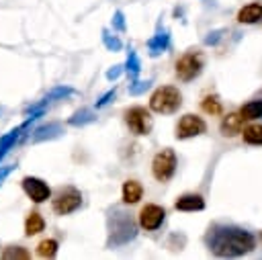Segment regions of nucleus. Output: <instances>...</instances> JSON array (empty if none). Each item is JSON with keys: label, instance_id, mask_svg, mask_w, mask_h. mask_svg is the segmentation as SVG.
<instances>
[{"label": "nucleus", "instance_id": "nucleus-1", "mask_svg": "<svg viewBox=\"0 0 262 260\" xmlns=\"http://www.w3.org/2000/svg\"><path fill=\"white\" fill-rule=\"evenodd\" d=\"M205 240L209 252L219 258L244 256L256 248V237L235 225H213Z\"/></svg>", "mask_w": 262, "mask_h": 260}, {"label": "nucleus", "instance_id": "nucleus-2", "mask_svg": "<svg viewBox=\"0 0 262 260\" xmlns=\"http://www.w3.org/2000/svg\"><path fill=\"white\" fill-rule=\"evenodd\" d=\"M82 190L74 184H63V186H57L49 199V207L53 211V215L57 217H66V215H72L76 213L80 207H82Z\"/></svg>", "mask_w": 262, "mask_h": 260}, {"label": "nucleus", "instance_id": "nucleus-3", "mask_svg": "<svg viewBox=\"0 0 262 260\" xmlns=\"http://www.w3.org/2000/svg\"><path fill=\"white\" fill-rule=\"evenodd\" d=\"M147 106H149L151 113H158V115H172V113H176V111L182 106V92H180L176 86H172V84L158 86V88L151 92Z\"/></svg>", "mask_w": 262, "mask_h": 260}, {"label": "nucleus", "instance_id": "nucleus-4", "mask_svg": "<svg viewBox=\"0 0 262 260\" xmlns=\"http://www.w3.org/2000/svg\"><path fill=\"white\" fill-rule=\"evenodd\" d=\"M205 68V55L201 49H186L174 63V74L180 82H192Z\"/></svg>", "mask_w": 262, "mask_h": 260}, {"label": "nucleus", "instance_id": "nucleus-5", "mask_svg": "<svg viewBox=\"0 0 262 260\" xmlns=\"http://www.w3.org/2000/svg\"><path fill=\"white\" fill-rule=\"evenodd\" d=\"M123 121L127 125V129L137 135V137H143V135H149L151 129H154V119H151V111L149 106H141V104H133L129 109L123 111Z\"/></svg>", "mask_w": 262, "mask_h": 260}, {"label": "nucleus", "instance_id": "nucleus-6", "mask_svg": "<svg viewBox=\"0 0 262 260\" xmlns=\"http://www.w3.org/2000/svg\"><path fill=\"white\" fill-rule=\"evenodd\" d=\"M176 166H178L176 151L172 147H164L151 158V176L158 182H168L176 174Z\"/></svg>", "mask_w": 262, "mask_h": 260}, {"label": "nucleus", "instance_id": "nucleus-7", "mask_svg": "<svg viewBox=\"0 0 262 260\" xmlns=\"http://www.w3.org/2000/svg\"><path fill=\"white\" fill-rule=\"evenodd\" d=\"M20 188L27 194V199L31 203H35V205L47 203L51 199V194H53L51 186L43 178H39V176H23L20 178Z\"/></svg>", "mask_w": 262, "mask_h": 260}, {"label": "nucleus", "instance_id": "nucleus-8", "mask_svg": "<svg viewBox=\"0 0 262 260\" xmlns=\"http://www.w3.org/2000/svg\"><path fill=\"white\" fill-rule=\"evenodd\" d=\"M207 131V123L203 117L194 115V113H186L178 119L176 127H174V137L176 139H190L196 135H203Z\"/></svg>", "mask_w": 262, "mask_h": 260}, {"label": "nucleus", "instance_id": "nucleus-9", "mask_svg": "<svg viewBox=\"0 0 262 260\" xmlns=\"http://www.w3.org/2000/svg\"><path fill=\"white\" fill-rule=\"evenodd\" d=\"M166 219V209L158 203H145L137 213V225L143 231H156Z\"/></svg>", "mask_w": 262, "mask_h": 260}, {"label": "nucleus", "instance_id": "nucleus-10", "mask_svg": "<svg viewBox=\"0 0 262 260\" xmlns=\"http://www.w3.org/2000/svg\"><path fill=\"white\" fill-rule=\"evenodd\" d=\"M47 227V221L45 217L37 211V209H31L27 215H25V221H23V233L27 237H35L39 233H43Z\"/></svg>", "mask_w": 262, "mask_h": 260}, {"label": "nucleus", "instance_id": "nucleus-11", "mask_svg": "<svg viewBox=\"0 0 262 260\" xmlns=\"http://www.w3.org/2000/svg\"><path fill=\"white\" fill-rule=\"evenodd\" d=\"M143 199V186L139 180L129 178L121 186V203L123 205H137Z\"/></svg>", "mask_w": 262, "mask_h": 260}, {"label": "nucleus", "instance_id": "nucleus-12", "mask_svg": "<svg viewBox=\"0 0 262 260\" xmlns=\"http://www.w3.org/2000/svg\"><path fill=\"white\" fill-rule=\"evenodd\" d=\"M174 209L176 211H184V213L203 211L205 209V199L199 192H184L174 201Z\"/></svg>", "mask_w": 262, "mask_h": 260}, {"label": "nucleus", "instance_id": "nucleus-13", "mask_svg": "<svg viewBox=\"0 0 262 260\" xmlns=\"http://www.w3.org/2000/svg\"><path fill=\"white\" fill-rule=\"evenodd\" d=\"M244 117H242V113L237 111V113H227L223 119H221V123H219V131H221V135H225V137H233V135H237V133H242L244 131Z\"/></svg>", "mask_w": 262, "mask_h": 260}, {"label": "nucleus", "instance_id": "nucleus-14", "mask_svg": "<svg viewBox=\"0 0 262 260\" xmlns=\"http://www.w3.org/2000/svg\"><path fill=\"white\" fill-rule=\"evenodd\" d=\"M258 20H262V4L260 2H250L244 8H239L237 23H242V25H254Z\"/></svg>", "mask_w": 262, "mask_h": 260}, {"label": "nucleus", "instance_id": "nucleus-15", "mask_svg": "<svg viewBox=\"0 0 262 260\" xmlns=\"http://www.w3.org/2000/svg\"><path fill=\"white\" fill-rule=\"evenodd\" d=\"M57 250H59V242L55 240V237H43V240H39V244L35 246V256L37 258H47V260H51V258H55L57 256Z\"/></svg>", "mask_w": 262, "mask_h": 260}, {"label": "nucleus", "instance_id": "nucleus-16", "mask_svg": "<svg viewBox=\"0 0 262 260\" xmlns=\"http://www.w3.org/2000/svg\"><path fill=\"white\" fill-rule=\"evenodd\" d=\"M201 111L211 117H219V115H223V102L217 94H205L201 98Z\"/></svg>", "mask_w": 262, "mask_h": 260}, {"label": "nucleus", "instance_id": "nucleus-17", "mask_svg": "<svg viewBox=\"0 0 262 260\" xmlns=\"http://www.w3.org/2000/svg\"><path fill=\"white\" fill-rule=\"evenodd\" d=\"M242 137H244V141L250 143V145H262V125H260V123H254V125L244 127Z\"/></svg>", "mask_w": 262, "mask_h": 260}, {"label": "nucleus", "instance_id": "nucleus-18", "mask_svg": "<svg viewBox=\"0 0 262 260\" xmlns=\"http://www.w3.org/2000/svg\"><path fill=\"white\" fill-rule=\"evenodd\" d=\"M242 117L246 121H254V119H260L262 117V100H250L246 102L242 109H239Z\"/></svg>", "mask_w": 262, "mask_h": 260}, {"label": "nucleus", "instance_id": "nucleus-19", "mask_svg": "<svg viewBox=\"0 0 262 260\" xmlns=\"http://www.w3.org/2000/svg\"><path fill=\"white\" fill-rule=\"evenodd\" d=\"M0 258H4V260H8V258H23V260H27V258H31V252L25 246H6L2 250V254H0Z\"/></svg>", "mask_w": 262, "mask_h": 260}]
</instances>
